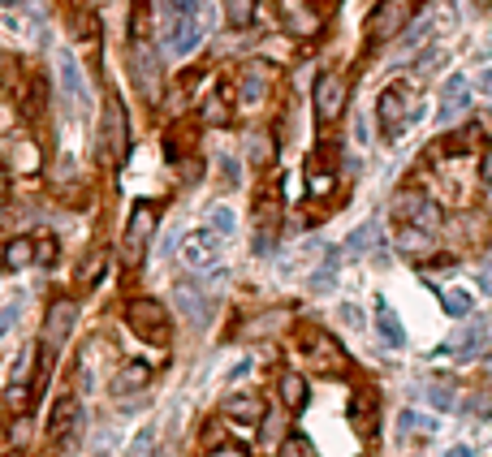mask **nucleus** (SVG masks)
I'll return each mask as SVG.
<instances>
[{
    "mask_svg": "<svg viewBox=\"0 0 492 457\" xmlns=\"http://www.w3.org/2000/svg\"><path fill=\"white\" fill-rule=\"evenodd\" d=\"M419 117H423V104H419V96L411 87H389V91H380V99H376V121H380V134L389 143L402 139Z\"/></svg>",
    "mask_w": 492,
    "mask_h": 457,
    "instance_id": "obj_1",
    "label": "nucleus"
},
{
    "mask_svg": "<svg viewBox=\"0 0 492 457\" xmlns=\"http://www.w3.org/2000/svg\"><path fill=\"white\" fill-rule=\"evenodd\" d=\"M125 324L134 328V337L151 341V345H169L173 328H169V311L156 302V298H134L125 307Z\"/></svg>",
    "mask_w": 492,
    "mask_h": 457,
    "instance_id": "obj_2",
    "label": "nucleus"
},
{
    "mask_svg": "<svg viewBox=\"0 0 492 457\" xmlns=\"http://www.w3.org/2000/svg\"><path fill=\"white\" fill-rule=\"evenodd\" d=\"M415 18V0H380L368 18V39L371 44H385L406 30V22Z\"/></svg>",
    "mask_w": 492,
    "mask_h": 457,
    "instance_id": "obj_3",
    "label": "nucleus"
},
{
    "mask_svg": "<svg viewBox=\"0 0 492 457\" xmlns=\"http://www.w3.org/2000/svg\"><path fill=\"white\" fill-rule=\"evenodd\" d=\"M125 147H130V139H125V108H122V99L113 96L108 108H104V125H99V156L108 165H122Z\"/></svg>",
    "mask_w": 492,
    "mask_h": 457,
    "instance_id": "obj_4",
    "label": "nucleus"
},
{
    "mask_svg": "<svg viewBox=\"0 0 492 457\" xmlns=\"http://www.w3.org/2000/svg\"><path fill=\"white\" fill-rule=\"evenodd\" d=\"M151 229H156V207L148 203H139L134 212H130V224H125V264H139L143 255H148V241H151Z\"/></svg>",
    "mask_w": 492,
    "mask_h": 457,
    "instance_id": "obj_5",
    "label": "nucleus"
},
{
    "mask_svg": "<svg viewBox=\"0 0 492 457\" xmlns=\"http://www.w3.org/2000/svg\"><path fill=\"white\" fill-rule=\"evenodd\" d=\"M216 259H221V238L212 229H195V233L182 238V264L186 267L208 272V267H216Z\"/></svg>",
    "mask_w": 492,
    "mask_h": 457,
    "instance_id": "obj_6",
    "label": "nucleus"
},
{
    "mask_svg": "<svg viewBox=\"0 0 492 457\" xmlns=\"http://www.w3.org/2000/svg\"><path fill=\"white\" fill-rule=\"evenodd\" d=\"M74 324H78V307L70 298H56L48 307V315H44V345H48V354H56V350L70 341Z\"/></svg>",
    "mask_w": 492,
    "mask_h": 457,
    "instance_id": "obj_7",
    "label": "nucleus"
},
{
    "mask_svg": "<svg viewBox=\"0 0 492 457\" xmlns=\"http://www.w3.org/2000/svg\"><path fill=\"white\" fill-rule=\"evenodd\" d=\"M484 345H488V324H484V319H475V324H462L454 337L445 341L441 354H454L458 362H467V359H479V354H484Z\"/></svg>",
    "mask_w": 492,
    "mask_h": 457,
    "instance_id": "obj_8",
    "label": "nucleus"
},
{
    "mask_svg": "<svg viewBox=\"0 0 492 457\" xmlns=\"http://www.w3.org/2000/svg\"><path fill=\"white\" fill-rule=\"evenodd\" d=\"M302 350L311 354V362L316 367H324V371H342L345 367V354H342V345L328 337V333H320V328H302Z\"/></svg>",
    "mask_w": 492,
    "mask_h": 457,
    "instance_id": "obj_9",
    "label": "nucleus"
},
{
    "mask_svg": "<svg viewBox=\"0 0 492 457\" xmlns=\"http://www.w3.org/2000/svg\"><path fill=\"white\" fill-rule=\"evenodd\" d=\"M345 113V78L342 73H324L316 82V117L337 121Z\"/></svg>",
    "mask_w": 492,
    "mask_h": 457,
    "instance_id": "obj_10",
    "label": "nucleus"
},
{
    "mask_svg": "<svg viewBox=\"0 0 492 457\" xmlns=\"http://www.w3.org/2000/svg\"><path fill=\"white\" fill-rule=\"evenodd\" d=\"M134 82H139V91L148 96V104H156L160 91H165V87H160V61H156V52H151L143 39L134 44Z\"/></svg>",
    "mask_w": 492,
    "mask_h": 457,
    "instance_id": "obj_11",
    "label": "nucleus"
},
{
    "mask_svg": "<svg viewBox=\"0 0 492 457\" xmlns=\"http://www.w3.org/2000/svg\"><path fill=\"white\" fill-rule=\"evenodd\" d=\"M394 212L402 220H411L415 229H437V224H441V207H437L432 199H423V194H402L394 203Z\"/></svg>",
    "mask_w": 492,
    "mask_h": 457,
    "instance_id": "obj_12",
    "label": "nucleus"
},
{
    "mask_svg": "<svg viewBox=\"0 0 492 457\" xmlns=\"http://www.w3.org/2000/svg\"><path fill=\"white\" fill-rule=\"evenodd\" d=\"M74 427H82V406H78V397H61V402L52 406V414H48V436L61 444V440L74 432Z\"/></svg>",
    "mask_w": 492,
    "mask_h": 457,
    "instance_id": "obj_13",
    "label": "nucleus"
},
{
    "mask_svg": "<svg viewBox=\"0 0 492 457\" xmlns=\"http://www.w3.org/2000/svg\"><path fill=\"white\" fill-rule=\"evenodd\" d=\"M56 78H61V91H65V99L82 108V104H87V82H82V70H78L74 52H61V56H56Z\"/></svg>",
    "mask_w": 492,
    "mask_h": 457,
    "instance_id": "obj_14",
    "label": "nucleus"
},
{
    "mask_svg": "<svg viewBox=\"0 0 492 457\" xmlns=\"http://www.w3.org/2000/svg\"><path fill=\"white\" fill-rule=\"evenodd\" d=\"M467 108H471V87H467L462 73H454V78L445 82V91H441V121L449 125V121L462 117Z\"/></svg>",
    "mask_w": 492,
    "mask_h": 457,
    "instance_id": "obj_15",
    "label": "nucleus"
},
{
    "mask_svg": "<svg viewBox=\"0 0 492 457\" xmlns=\"http://www.w3.org/2000/svg\"><path fill=\"white\" fill-rule=\"evenodd\" d=\"M221 410L233 419V423H246V427H255V423L264 419V402H259L255 393H233V397H225Z\"/></svg>",
    "mask_w": 492,
    "mask_h": 457,
    "instance_id": "obj_16",
    "label": "nucleus"
},
{
    "mask_svg": "<svg viewBox=\"0 0 492 457\" xmlns=\"http://www.w3.org/2000/svg\"><path fill=\"white\" fill-rule=\"evenodd\" d=\"M350 423L363 436L376 432V393H371V388H359V393H354V402H350Z\"/></svg>",
    "mask_w": 492,
    "mask_h": 457,
    "instance_id": "obj_17",
    "label": "nucleus"
},
{
    "mask_svg": "<svg viewBox=\"0 0 492 457\" xmlns=\"http://www.w3.org/2000/svg\"><path fill=\"white\" fill-rule=\"evenodd\" d=\"M177 302H182V311L191 315L195 324H208V289H203V285L182 281V285H177Z\"/></svg>",
    "mask_w": 492,
    "mask_h": 457,
    "instance_id": "obj_18",
    "label": "nucleus"
},
{
    "mask_svg": "<svg viewBox=\"0 0 492 457\" xmlns=\"http://www.w3.org/2000/svg\"><path fill=\"white\" fill-rule=\"evenodd\" d=\"M376 333L389 341V345H406V333H402V319L394 315V307L385 298H376Z\"/></svg>",
    "mask_w": 492,
    "mask_h": 457,
    "instance_id": "obj_19",
    "label": "nucleus"
},
{
    "mask_svg": "<svg viewBox=\"0 0 492 457\" xmlns=\"http://www.w3.org/2000/svg\"><path fill=\"white\" fill-rule=\"evenodd\" d=\"M0 259H4V267H13V272H18V267H30V264H35V241H30V238H13L4 250H0Z\"/></svg>",
    "mask_w": 492,
    "mask_h": 457,
    "instance_id": "obj_20",
    "label": "nucleus"
},
{
    "mask_svg": "<svg viewBox=\"0 0 492 457\" xmlns=\"http://www.w3.org/2000/svg\"><path fill=\"white\" fill-rule=\"evenodd\" d=\"M281 402L294 410V414L307 406V380H302L298 371H285V376H281Z\"/></svg>",
    "mask_w": 492,
    "mask_h": 457,
    "instance_id": "obj_21",
    "label": "nucleus"
},
{
    "mask_svg": "<svg viewBox=\"0 0 492 457\" xmlns=\"http://www.w3.org/2000/svg\"><path fill=\"white\" fill-rule=\"evenodd\" d=\"M264 96H268V70L264 65H250L242 73V99L246 104H259Z\"/></svg>",
    "mask_w": 492,
    "mask_h": 457,
    "instance_id": "obj_22",
    "label": "nucleus"
},
{
    "mask_svg": "<svg viewBox=\"0 0 492 457\" xmlns=\"http://www.w3.org/2000/svg\"><path fill=\"white\" fill-rule=\"evenodd\" d=\"M397 250H406V255H428V250H432V238H428V229H415V224H406V229L397 233Z\"/></svg>",
    "mask_w": 492,
    "mask_h": 457,
    "instance_id": "obj_23",
    "label": "nucleus"
},
{
    "mask_svg": "<svg viewBox=\"0 0 492 457\" xmlns=\"http://www.w3.org/2000/svg\"><path fill=\"white\" fill-rule=\"evenodd\" d=\"M376 241H380V224H376V220H368L363 229H354V233H350L345 250H350V255H368V250L376 246Z\"/></svg>",
    "mask_w": 492,
    "mask_h": 457,
    "instance_id": "obj_24",
    "label": "nucleus"
},
{
    "mask_svg": "<svg viewBox=\"0 0 492 457\" xmlns=\"http://www.w3.org/2000/svg\"><path fill=\"white\" fill-rule=\"evenodd\" d=\"M148 380H151L148 362H130L122 376H117V393H139V388H148Z\"/></svg>",
    "mask_w": 492,
    "mask_h": 457,
    "instance_id": "obj_25",
    "label": "nucleus"
},
{
    "mask_svg": "<svg viewBox=\"0 0 492 457\" xmlns=\"http://www.w3.org/2000/svg\"><path fill=\"white\" fill-rule=\"evenodd\" d=\"M104 267H108V255H104V250H91V255H87V264L78 267V289L96 285L99 276H104Z\"/></svg>",
    "mask_w": 492,
    "mask_h": 457,
    "instance_id": "obj_26",
    "label": "nucleus"
},
{
    "mask_svg": "<svg viewBox=\"0 0 492 457\" xmlns=\"http://www.w3.org/2000/svg\"><path fill=\"white\" fill-rule=\"evenodd\" d=\"M250 169H268L272 165V134H250Z\"/></svg>",
    "mask_w": 492,
    "mask_h": 457,
    "instance_id": "obj_27",
    "label": "nucleus"
},
{
    "mask_svg": "<svg viewBox=\"0 0 492 457\" xmlns=\"http://www.w3.org/2000/svg\"><path fill=\"white\" fill-rule=\"evenodd\" d=\"M229 26H250L255 22V0H225Z\"/></svg>",
    "mask_w": 492,
    "mask_h": 457,
    "instance_id": "obj_28",
    "label": "nucleus"
},
{
    "mask_svg": "<svg viewBox=\"0 0 492 457\" xmlns=\"http://www.w3.org/2000/svg\"><path fill=\"white\" fill-rule=\"evenodd\" d=\"M441 302L449 315H471V293L462 289H441Z\"/></svg>",
    "mask_w": 492,
    "mask_h": 457,
    "instance_id": "obj_29",
    "label": "nucleus"
},
{
    "mask_svg": "<svg viewBox=\"0 0 492 457\" xmlns=\"http://www.w3.org/2000/svg\"><path fill=\"white\" fill-rule=\"evenodd\" d=\"M281 457H316V444L307 440V436H285V444H281Z\"/></svg>",
    "mask_w": 492,
    "mask_h": 457,
    "instance_id": "obj_30",
    "label": "nucleus"
},
{
    "mask_svg": "<svg viewBox=\"0 0 492 457\" xmlns=\"http://www.w3.org/2000/svg\"><path fill=\"white\" fill-rule=\"evenodd\" d=\"M203 117L212 121V125H225V121H229V99H225V91H216V96L203 104Z\"/></svg>",
    "mask_w": 492,
    "mask_h": 457,
    "instance_id": "obj_31",
    "label": "nucleus"
},
{
    "mask_svg": "<svg viewBox=\"0 0 492 457\" xmlns=\"http://www.w3.org/2000/svg\"><path fill=\"white\" fill-rule=\"evenodd\" d=\"M397 423H402V432H406V436L432 432V419H423V414H415V410H402V414H397Z\"/></svg>",
    "mask_w": 492,
    "mask_h": 457,
    "instance_id": "obj_32",
    "label": "nucleus"
},
{
    "mask_svg": "<svg viewBox=\"0 0 492 457\" xmlns=\"http://www.w3.org/2000/svg\"><path fill=\"white\" fill-rule=\"evenodd\" d=\"M233 229H238V216H233L229 207H212V233H216V238H229Z\"/></svg>",
    "mask_w": 492,
    "mask_h": 457,
    "instance_id": "obj_33",
    "label": "nucleus"
},
{
    "mask_svg": "<svg viewBox=\"0 0 492 457\" xmlns=\"http://www.w3.org/2000/svg\"><path fill=\"white\" fill-rule=\"evenodd\" d=\"M428 402H432V406L437 410H458V397H454V388H428Z\"/></svg>",
    "mask_w": 492,
    "mask_h": 457,
    "instance_id": "obj_34",
    "label": "nucleus"
},
{
    "mask_svg": "<svg viewBox=\"0 0 492 457\" xmlns=\"http://www.w3.org/2000/svg\"><path fill=\"white\" fill-rule=\"evenodd\" d=\"M35 264H44V267L56 264V241H52V238H39V241H35Z\"/></svg>",
    "mask_w": 492,
    "mask_h": 457,
    "instance_id": "obj_35",
    "label": "nucleus"
},
{
    "mask_svg": "<svg viewBox=\"0 0 492 457\" xmlns=\"http://www.w3.org/2000/svg\"><path fill=\"white\" fill-rule=\"evenodd\" d=\"M281 319H285L281 311H268L259 324H255V328H250V337H268V333H276V324H281Z\"/></svg>",
    "mask_w": 492,
    "mask_h": 457,
    "instance_id": "obj_36",
    "label": "nucleus"
},
{
    "mask_svg": "<svg viewBox=\"0 0 492 457\" xmlns=\"http://www.w3.org/2000/svg\"><path fill=\"white\" fill-rule=\"evenodd\" d=\"M18 324V307H0V341L9 337V328Z\"/></svg>",
    "mask_w": 492,
    "mask_h": 457,
    "instance_id": "obj_37",
    "label": "nucleus"
},
{
    "mask_svg": "<svg viewBox=\"0 0 492 457\" xmlns=\"http://www.w3.org/2000/svg\"><path fill=\"white\" fill-rule=\"evenodd\" d=\"M333 190V173H311V194H328Z\"/></svg>",
    "mask_w": 492,
    "mask_h": 457,
    "instance_id": "obj_38",
    "label": "nucleus"
},
{
    "mask_svg": "<svg viewBox=\"0 0 492 457\" xmlns=\"http://www.w3.org/2000/svg\"><path fill=\"white\" fill-rule=\"evenodd\" d=\"M30 359H35V354H30V350H26V354H22V359H18V362H13V380H18V385H22V380H26V376H30Z\"/></svg>",
    "mask_w": 492,
    "mask_h": 457,
    "instance_id": "obj_39",
    "label": "nucleus"
},
{
    "mask_svg": "<svg viewBox=\"0 0 492 457\" xmlns=\"http://www.w3.org/2000/svg\"><path fill=\"white\" fill-rule=\"evenodd\" d=\"M203 457H246L242 444H221V449H208Z\"/></svg>",
    "mask_w": 492,
    "mask_h": 457,
    "instance_id": "obj_40",
    "label": "nucleus"
},
{
    "mask_svg": "<svg viewBox=\"0 0 492 457\" xmlns=\"http://www.w3.org/2000/svg\"><path fill=\"white\" fill-rule=\"evenodd\" d=\"M221 169H225V186L233 190V186H238V165H233L229 156H221Z\"/></svg>",
    "mask_w": 492,
    "mask_h": 457,
    "instance_id": "obj_41",
    "label": "nucleus"
},
{
    "mask_svg": "<svg viewBox=\"0 0 492 457\" xmlns=\"http://www.w3.org/2000/svg\"><path fill=\"white\" fill-rule=\"evenodd\" d=\"M445 457H471L467 444H454V449H445Z\"/></svg>",
    "mask_w": 492,
    "mask_h": 457,
    "instance_id": "obj_42",
    "label": "nucleus"
},
{
    "mask_svg": "<svg viewBox=\"0 0 492 457\" xmlns=\"http://www.w3.org/2000/svg\"><path fill=\"white\" fill-rule=\"evenodd\" d=\"M4 190H9V169H4V160H0V199H4Z\"/></svg>",
    "mask_w": 492,
    "mask_h": 457,
    "instance_id": "obj_43",
    "label": "nucleus"
},
{
    "mask_svg": "<svg viewBox=\"0 0 492 457\" xmlns=\"http://www.w3.org/2000/svg\"><path fill=\"white\" fill-rule=\"evenodd\" d=\"M96 457H113V453H104V449H99V453H96Z\"/></svg>",
    "mask_w": 492,
    "mask_h": 457,
    "instance_id": "obj_44",
    "label": "nucleus"
},
{
    "mask_svg": "<svg viewBox=\"0 0 492 457\" xmlns=\"http://www.w3.org/2000/svg\"><path fill=\"white\" fill-rule=\"evenodd\" d=\"M0 457H22V453H0Z\"/></svg>",
    "mask_w": 492,
    "mask_h": 457,
    "instance_id": "obj_45",
    "label": "nucleus"
}]
</instances>
